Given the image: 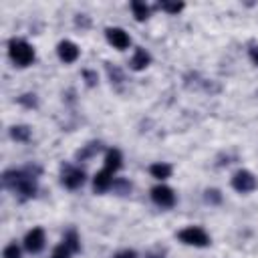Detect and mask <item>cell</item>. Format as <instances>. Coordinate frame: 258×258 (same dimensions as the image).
Returning <instances> with one entry per match:
<instances>
[{
    "mask_svg": "<svg viewBox=\"0 0 258 258\" xmlns=\"http://www.w3.org/2000/svg\"><path fill=\"white\" fill-rule=\"evenodd\" d=\"M147 258H163V254H153V252H149Z\"/></svg>",
    "mask_w": 258,
    "mask_h": 258,
    "instance_id": "obj_28",
    "label": "cell"
},
{
    "mask_svg": "<svg viewBox=\"0 0 258 258\" xmlns=\"http://www.w3.org/2000/svg\"><path fill=\"white\" fill-rule=\"evenodd\" d=\"M113 187L119 191V194H129L131 191V183L127 179H115L113 181Z\"/></svg>",
    "mask_w": 258,
    "mask_h": 258,
    "instance_id": "obj_22",
    "label": "cell"
},
{
    "mask_svg": "<svg viewBox=\"0 0 258 258\" xmlns=\"http://www.w3.org/2000/svg\"><path fill=\"white\" fill-rule=\"evenodd\" d=\"M131 10H133V16H135V20H139V22H143V20H147L149 18V6L145 4V2H141V0H133L131 2Z\"/></svg>",
    "mask_w": 258,
    "mask_h": 258,
    "instance_id": "obj_13",
    "label": "cell"
},
{
    "mask_svg": "<svg viewBox=\"0 0 258 258\" xmlns=\"http://www.w3.org/2000/svg\"><path fill=\"white\" fill-rule=\"evenodd\" d=\"M149 62H151L149 52H147L145 48H137L129 64H131V69H133V71H143V69H147V67H149Z\"/></svg>",
    "mask_w": 258,
    "mask_h": 258,
    "instance_id": "obj_11",
    "label": "cell"
},
{
    "mask_svg": "<svg viewBox=\"0 0 258 258\" xmlns=\"http://www.w3.org/2000/svg\"><path fill=\"white\" fill-rule=\"evenodd\" d=\"M24 248L32 254L40 252L44 248V230L42 228H32L26 236H24Z\"/></svg>",
    "mask_w": 258,
    "mask_h": 258,
    "instance_id": "obj_7",
    "label": "cell"
},
{
    "mask_svg": "<svg viewBox=\"0 0 258 258\" xmlns=\"http://www.w3.org/2000/svg\"><path fill=\"white\" fill-rule=\"evenodd\" d=\"M179 240L187 246H198V248H204L210 244V236L206 234V230L198 228V226H189V228H183L179 232Z\"/></svg>",
    "mask_w": 258,
    "mask_h": 258,
    "instance_id": "obj_4",
    "label": "cell"
},
{
    "mask_svg": "<svg viewBox=\"0 0 258 258\" xmlns=\"http://www.w3.org/2000/svg\"><path fill=\"white\" fill-rule=\"evenodd\" d=\"M107 73H109V77H111V83H121V81H123L121 71H119L117 67H111L109 62H107Z\"/></svg>",
    "mask_w": 258,
    "mask_h": 258,
    "instance_id": "obj_23",
    "label": "cell"
},
{
    "mask_svg": "<svg viewBox=\"0 0 258 258\" xmlns=\"http://www.w3.org/2000/svg\"><path fill=\"white\" fill-rule=\"evenodd\" d=\"M206 202L208 204H212V206H218L220 202H222V194H220V189H206Z\"/></svg>",
    "mask_w": 258,
    "mask_h": 258,
    "instance_id": "obj_21",
    "label": "cell"
},
{
    "mask_svg": "<svg viewBox=\"0 0 258 258\" xmlns=\"http://www.w3.org/2000/svg\"><path fill=\"white\" fill-rule=\"evenodd\" d=\"M18 103H20L22 107H26V109H32V107H36V105H38V101H36V95H30V93H26V95H20V97H18Z\"/></svg>",
    "mask_w": 258,
    "mask_h": 258,
    "instance_id": "obj_20",
    "label": "cell"
},
{
    "mask_svg": "<svg viewBox=\"0 0 258 258\" xmlns=\"http://www.w3.org/2000/svg\"><path fill=\"white\" fill-rule=\"evenodd\" d=\"M83 75H85L89 87H95V85H97V73H93V71H85Z\"/></svg>",
    "mask_w": 258,
    "mask_h": 258,
    "instance_id": "obj_25",
    "label": "cell"
},
{
    "mask_svg": "<svg viewBox=\"0 0 258 258\" xmlns=\"http://www.w3.org/2000/svg\"><path fill=\"white\" fill-rule=\"evenodd\" d=\"M115 258H137L135 250H121L119 254H115Z\"/></svg>",
    "mask_w": 258,
    "mask_h": 258,
    "instance_id": "obj_26",
    "label": "cell"
},
{
    "mask_svg": "<svg viewBox=\"0 0 258 258\" xmlns=\"http://www.w3.org/2000/svg\"><path fill=\"white\" fill-rule=\"evenodd\" d=\"M71 254H73V250L62 242V244H58V246L52 250L50 258H71Z\"/></svg>",
    "mask_w": 258,
    "mask_h": 258,
    "instance_id": "obj_19",
    "label": "cell"
},
{
    "mask_svg": "<svg viewBox=\"0 0 258 258\" xmlns=\"http://www.w3.org/2000/svg\"><path fill=\"white\" fill-rule=\"evenodd\" d=\"M10 135L16 141H28L30 139V127L28 125H14L10 129Z\"/></svg>",
    "mask_w": 258,
    "mask_h": 258,
    "instance_id": "obj_16",
    "label": "cell"
},
{
    "mask_svg": "<svg viewBox=\"0 0 258 258\" xmlns=\"http://www.w3.org/2000/svg\"><path fill=\"white\" fill-rule=\"evenodd\" d=\"M149 171H151V175L157 177V179H167V177L171 175V165H169V163H153V165L149 167Z\"/></svg>",
    "mask_w": 258,
    "mask_h": 258,
    "instance_id": "obj_15",
    "label": "cell"
},
{
    "mask_svg": "<svg viewBox=\"0 0 258 258\" xmlns=\"http://www.w3.org/2000/svg\"><path fill=\"white\" fill-rule=\"evenodd\" d=\"M85 183V171L73 165H62V185L69 189H77Z\"/></svg>",
    "mask_w": 258,
    "mask_h": 258,
    "instance_id": "obj_5",
    "label": "cell"
},
{
    "mask_svg": "<svg viewBox=\"0 0 258 258\" xmlns=\"http://www.w3.org/2000/svg\"><path fill=\"white\" fill-rule=\"evenodd\" d=\"M183 6H185L183 2H161V4H159V8L165 10V12H169V14H177V12H181Z\"/></svg>",
    "mask_w": 258,
    "mask_h": 258,
    "instance_id": "obj_18",
    "label": "cell"
},
{
    "mask_svg": "<svg viewBox=\"0 0 258 258\" xmlns=\"http://www.w3.org/2000/svg\"><path fill=\"white\" fill-rule=\"evenodd\" d=\"M40 173V167H24V169H8L2 175V183L18 194L20 198H32L36 194V175Z\"/></svg>",
    "mask_w": 258,
    "mask_h": 258,
    "instance_id": "obj_1",
    "label": "cell"
},
{
    "mask_svg": "<svg viewBox=\"0 0 258 258\" xmlns=\"http://www.w3.org/2000/svg\"><path fill=\"white\" fill-rule=\"evenodd\" d=\"M97 151H101V143H99V141H91V143H87L83 149H79V151H77V159H81V161L91 159Z\"/></svg>",
    "mask_w": 258,
    "mask_h": 258,
    "instance_id": "obj_14",
    "label": "cell"
},
{
    "mask_svg": "<svg viewBox=\"0 0 258 258\" xmlns=\"http://www.w3.org/2000/svg\"><path fill=\"white\" fill-rule=\"evenodd\" d=\"M4 258H20V248L12 242V244H8L6 248H4Z\"/></svg>",
    "mask_w": 258,
    "mask_h": 258,
    "instance_id": "obj_24",
    "label": "cell"
},
{
    "mask_svg": "<svg viewBox=\"0 0 258 258\" xmlns=\"http://www.w3.org/2000/svg\"><path fill=\"white\" fill-rule=\"evenodd\" d=\"M8 54H10L12 62L18 67H28L34 60V48L22 38H12L8 42Z\"/></svg>",
    "mask_w": 258,
    "mask_h": 258,
    "instance_id": "obj_2",
    "label": "cell"
},
{
    "mask_svg": "<svg viewBox=\"0 0 258 258\" xmlns=\"http://www.w3.org/2000/svg\"><path fill=\"white\" fill-rule=\"evenodd\" d=\"M105 34H107V40H109L117 50H125V48L131 44V38H129V34H127L123 28H107Z\"/></svg>",
    "mask_w": 258,
    "mask_h": 258,
    "instance_id": "obj_9",
    "label": "cell"
},
{
    "mask_svg": "<svg viewBox=\"0 0 258 258\" xmlns=\"http://www.w3.org/2000/svg\"><path fill=\"white\" fill-rule=\"evenodd\" d=\"M151 200L157 206H161V208H171L175 204V194H173V189L169 185H163L161 183V185H155L151 189Z\"/></svg>",
    "mask_w": 258,
    "mask_h": 258,
    "instance_id": "obj_6",
    "label": "cell"
},
{
    "mask_svg": "<svg viewBox=\"0 0 258 258\" xmlns=\"http://www.w3.org/2000/svg\"><path fill=\"white\" fill-rule=\"evenodd\" d=\"M123 165V155L119 149H109L105 155V169H109L111 173H115L119 167Z\"/></svg>",
    "mask_w": 258,
    "mask_h": 258,
    "instance_id": "obj_12",
    "label": "cell"
},
{
    "mask_svg": "<svg viewBox=\"0 0 258 258\" xmlns=\"http://www.w3.org/2000/svg\"><path fill=\"white\" fill-rule=\"evenodd\" d=\"M232 187H234L236 191H240V194H250V191H254V189L258 187V179H256V175H254L252 171L240 169V171H236L234 177H232Z\"/></svg>",
    "mask_w": 258,
    "mask_h": 258,
    "instance_id": "obj_3",
    "label": "cell"
},
{
    "mask_svg": "<svg viewBox=\"0 0 258 258\" xmlns=\"http://www.w3.org/2000/svg\"><path fill=\"white\" fill-rule=\"evenodd\" d=\"M62 242L73 250V254L81 250V240H79V234H77L75 230H69V232L64 234V240H62Z\"/></svg>",
    "mask_w": 258,
    "mask_h": 258,
    "instance_id": "obj_17",
    "label": "cell"
},
{
    "mask_svg": "<svg viewBox=\"0 0 258 258\" xmlns=\"http://www.w3.org/2000/svg\"><path fill=\"white\" fill-rule=\"evenodd\" d=\"M56 52H58V58H60L62 62H67V64L75 62V60L79 58V54H81L79 46H77L73 40H60L58 46H56Z\"/></svg>",
    "mask_w": 258,
    "mask_h": 258,
    "instance_id": "obj_8",
    "label": "cell"
},
{
    "mask_svg": "<svg viewBox=\"0 0 258 258\" xmlns=\"http://www.w3.org/2000/svg\"><path fill=\"white\" fill-rule=\"evenodd\" d=\"M113 173L109 171V169H101V171H97L95 173V177H93V187H95V191H99V194H103V191H107L109 187H113Z\"/></svg>",
    "mask_w": 258,
    "mask_h": 258,
    "instance_id": "obj_10",
    "label": "cell"
},
{
    "mask_svg": "<svg viewBox=\"0 0 258 258\" xmlns=\"http://www.w3.org/2000/svg\"><path fill=\"white\" fill-rule=\"evenodd\" d=\"M250 58H252V62L258 67V46H252V48H250Z\"/></svg>",
    "mask_w": 258,
    "mask_h": 258,
    "instance_id": "obj_27",
    "label": "cell"
}]
</instances>
